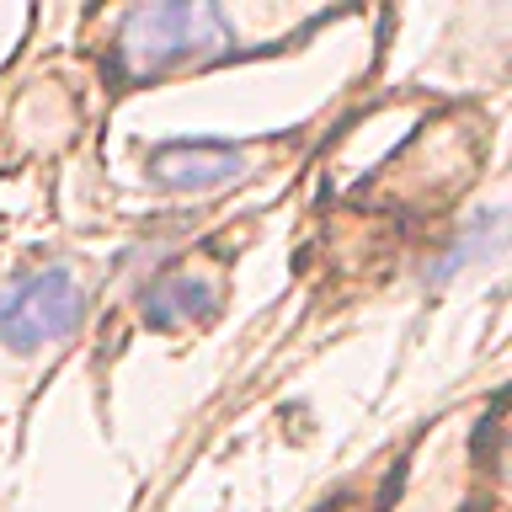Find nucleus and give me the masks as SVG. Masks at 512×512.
Instances as JSON below:
<instances>
[{
	"label": "nucleus",
	"instance_id": "7ed1b4c3",
	"mask_svg": "<svg viewBox=\"0 0 512 512\" xmlns=\"http://www.w3.org/2000/svg\"><path fill=\"white\" fill-rule=\"evenodd\" d=\"M251 160L230 150V144H208V139H182V144H166V150L150 155V171L160 187L171 192H208V187H224V182H240Z\"/></svg>",
	"mask_w": 512,
	"mask_h": 512
},
{
	"label": "nucleus",
	"instance_id": "f03ea898",
	"mask_svg": "<svg viewBox=\"0 0 512 512\" xmlns=\"http://www.w3.org/2000/svg\"><path fill=\"white\" fill-rule=\"evenodd\" d=\"M86 315V288L70 267H38L0 288V342L11 352H38L70 336Z\"/></svg>",
	"mask_w": 512,
	"mask_h": 512
},
{
	"label": "nucleus",
	"instance_id": "39448f33",
	"mask_svg": "<svg viewBox=\"0 0 512 512\" xmlns=\"http://www.w3.org/2000/svg\"><path fill=\"white\" fill-rule=\"evenodd\" d=\"M507 246V219H502V208H486V214H475L470 219V230H464L454 246H448L438 262L427 267V288H443L454 272L464 267H475V262H491V256H502Z\"/></svg>",
	"mask_w": 512,
	"mask_h": 512
},
{
	"label": "nucleus",
	"instance_id": "20e7f679",
	"mask_svg": "<svg viewBox=\"0 0 512 512\" xmlns=\"http://www.w3.org/2000/svg\"><path fill=\"white\" fill-rule=\"evenodd\" d=\"M203 315H214V283L198 278V272H171V278L144 288V320L155 331H176Z\"/></svg>",
	"mask_w": 512,
	"mask_h": 512
},
{
	"label": "nucleus",
	"instance_id": "f257e3e1",
	"mask_svg": "<svg viewBox=\"0 0 512 512\" xmlns=\"http://www.w3.org/2000/svg\"><path fill=\"white\" fill-rule=\"evenodd\" d=\"M230 38V16L219 6H187V0H166V6H134L123 16L118 54L123 70L134 80L160 75L166 64H182L192 54H224Z\"/></svg>",
	"mask_w": 512,
	"mask_h": 512
}]
</instances>
